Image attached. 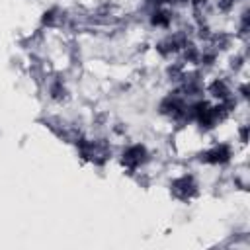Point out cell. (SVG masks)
<instances>
[{"label":"cell","instance_id":"obj_1","mask_svg":"<svg viewBox=\"0 0 250 250\" xmlns=\"http://www.w3.org/2000/svg\"><path fill=\"white\" fill-rule=\"evenodd\" d=\"M146 148L143 146V145H131V146H127L125 150H123V154H121V162L127 166V168H139V166H143L145 162H146Z\"/></svg>","mask_w":250,"mask_h":250}]
</instances>
